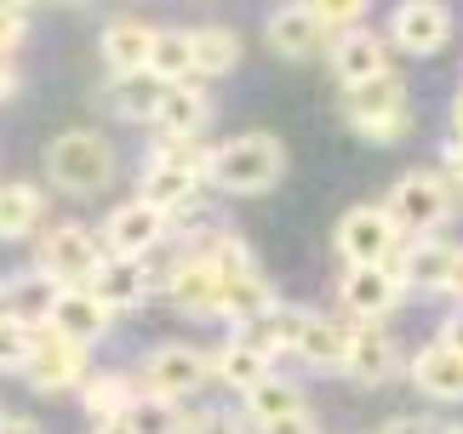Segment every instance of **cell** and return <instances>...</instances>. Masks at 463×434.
<instances>
[{
	"label": "cell",
	"instance_id": "obj_1",
	"mask_svg": "<svg viewBox=\"0 0 463 434\" xmlns=\"http://www.w3.org/2000/svg\"><path fill=\"white\" fill-rule=\"evenodd\" d=\"M280 172H287V149L269 132H241L206 155V177L223 194H263L280 184Z\"/></svg>",
	"mask_w": 463,
	"mask_h": 434
},
{
	"label": "cell",
	"instance_id": "obj_2",
	"mask_svg": "<svg viewBox=\"0 0 463 434\" xmlns=\"http://www.w3.org/2000/svg\"><path fill=\"white\" fill-rule=\"evenodd\" d=\"M344 120L354 126V137H366V143H401L412 132V98H406L401 75L344 86Z\"/></svg>",
	"mask_w": 463,
	"mask_h": 434
},
{
	"label": "cell",
	"instance_id": "obj_3",
	"mask_svg": "<svg viewBox=\"0 0 463 434\" xmlns=\"http://www.w3.org/2000/svg\"><path fill=\"white\" fill-rule=\"evenodd\" d=\"M41 160H46V177H52L63 194H98V189L115 177V149H109L98 132H86V126H75V132H58V137L46 143Z\"/></svg>",
	"mask_w": 463,
	"mask_h": 434
},
{
	"label": "cell",
	"instance_id": "obj_4",
	"mask_svg": "<svg viewBox=\"0 0 463 434\" xmlns=\"http://www.w3.org/2000/svg\"><path fill=\"white\" fill-rule=\"evenodd\" d=\"M212 377V354L194 349V343H160L144 354V372H137V389L149 401H184Z\"/></svg>",
	"mask_w": 463,
	"mask_h": 434
},
{
	"label": "cell",
	"instance_id": "obj_5",
	"mask_svg": "<svg viewBox=\"0 0 463 434\" xmlns=\"http://www.w3.org/2000/svg\"><path fill=\"white\" fill-rule=\"evenodd\" d=\"M332 246L344 263H389L401 251V223L389 217V206H349L337 217Z\"/></svg>",
	"mask_w": 463,
	"mask_h": 434
},
{
	"label": "cell",
	"instance_id": "obj_6",
	"mask_svg": "<svg viewBox=\"0 0 463 434\" xmlns=\"http://www.w3.org/2000/svg\"><path fill=\"white\" fill-rule=\"evenodd\" d=\"M80 372H86V343L63 337L58 326L34 332L29 360H24V383H29L34 394H63V389H75Z\"/></svg>",
	"mask_w": 463,
	"mask_h": 434
},
{
	"label": "cell",
	"instance_id": "obj_7",
	"mask_svg": "<svg viewBox=\"0 0 463 434\" xmlns=\"http://www.w3.org/2000/svg\"><path fill=\"white\" fill-rule=\"evenodd\" d=\"M389 217L401 223V234H430L452 217V189L440 172H406L389 189Z\"/></svg>",
	"mask_w": 463,
	"mask_h": 434
},
{
	"label": "cell",
	"instance_id": "obj_8",
	"mask_svg": "<svg viewBox=\"0 0 463 434\" xmlns=\"http://www.w3.org/2000/svg\"><path fill=\"white\" fill-rule=\"evenodd\" d=\"M41 269H52L63 286H92L98 280V269L109 263V246L92 241L80 223H58V229H46L41 234V258H34Z\"/></svg>",
	"mask_w": 463,
	"mask_h": 434
},
{
	"label": "cell",
	"instance_id": "obj_9",
	"mask_svg": "<svg viewBox=\"0 0 463 434\" xmlns=\"http://www.w3.org/2000/svg\"><path fill=\"white\" fill-rule=\"evenodd\" d=\"M166 292H172V309L189 315V320H206V315H223V269L212 251H184L166 275Z\"/></svg>",
	"mask_w": 463,
	"mask_h": 434
},
{
	"label": "cell",
	"instance_id": "obj_10",
	"mask_svg": "<svg viewBox=\"0 0 463 434\" xmlns=\"http://www.w3.org/2000/svg\"><path fill=\"white\" fill-rule=\"evenodd\" d=\"M401 292H406V280H401L389 263H349L344 280H337V303H344L354 320L389 315V309L401 303Z\"/></svg>",
	"mask_w": 463,
	"mask_h": 434
},
{
	"label": "cell",
	"instance_id": "obj_11",
	"mask_svg": "<svg viewBox=\"0 0 463 434\" xmlns=\"http://www.w3.org/2000/svg\"><path fill=\"white\" fill-rule=\"evenodd\" d=\"M447 34H452V12L440 0H401L395 17H389V41L412 58H435L447 46Z\"/></svg>",
	"mask_w": 463,
	"mask_h": 434
},
{
	"label": "cell",
	"instance_id": "obj_12",
	"mask_svg": "<svg viewBox=\"0 0 463 434\" xmlns=\"http://www.w3.org/2000/svg\"><path fill=\"white\" fill-rule=\"evenodd\" d=\"M63 292H69V286L52 275V269L34 263L29 275H17V280L0 286V303H6V315H12V320H24L29 332H46L52 315H58V303H63Z\"/></svg>",
	"mask_w": 463,
	"mask_h": 434
},
{
	"label": "cell",
	"instance_id": "obj_13",
	"mask_svg": "<svg viewBox=\"0 0 463 434\" xmlns=\"http://www.w3.org/2000/svg\"><path fill=\"white\" fill-rule=\"evenodd\" d=\"M160 241H166V212H155L149 201L115 206L109 223H103V246H109V258H149Z\"/></svg>",
	"mask_w": 463,
	"mask_h": 434
},
{
	"label": "cell",
	"instance_id": "obj_14",
	"mask_svg": "<svg viewBox=\"0 0 463 434\" xmlns=\"http://www.w3.org/2000/svg\"><path fill=\"white\" fill-rule=\"evenodd\" d=\"M401 366V354H395V337L378 332V320H361L349 332V354H344V377L349 383H361V389H378L389 383Z\"/></svg>",
	"mask_w": 463,
	"mask_h": 434
},
{
	"label": "cell",
	"instance_id": "obj_15",
	"mask_svg": "<svg viewBox=\"0 0 463 434\" xmlns=\"http://www.w3.org/2000/svg\"><path fill=\"white\" fill-rule=\"evenodd\" d=\"M326 24L315 17L309 0H287V6L269 12V46L280 52V58L304 63V58H320V46H326Z\"/></svg>",
	"mask_w": 463,
	"mask_h": 434
},
{
	"label": "cell",
	"instance_id": "obj_16",
	"mask_svg": "<svg viewBox=\"0 0 463 434\" xmlns=\"http://www.w3.org/2000/svg\"><path fill=\"white\" fill-rule=\"evenodd\" d=\"M412 389L423 401H435V406H458L463 401V354L435 337L430 349L412 354Z\"/></svg>",
	"mask_w": 463,
	"mask_h": 434
},
{
	"label": "cell",
	"instance_id": "obj_17",
	"mask_svg": "<svg viewBox=\"0 0 463 434\" xmlns=\"http://www.w3.org/2000/svg\"><path fill=\"white\" fill-rule=\"evenodd\" d=\"M332 75L344 80V86H361V80L395 75V69H389V41H383V34H372V29H349V34H337V46H332Z\"/></svg>",
	"mask_w": 463,
	"mask_h": 434
},
{
	"label": "cell",
	"instance_id": "obj_18",
	"mask_svg": "<svg viewBox=\"0 0 463 434\" xmlns=\"http://www.w3.org/2000/svg\"><path fill=\"white\" fill-rule=\"evenodd\" d=\"M452 263H458V246L430 241V234H418L412 246H401L395 258H389V269H395V275H401L406 286H423V292H447Z\"/></svg>",
	"mask_w": 463,
	"mask_h": 434
},
{
	"label": "cell",
	"instance_id": "obj_19",
	"mask_svg": "<svg viewBox=\"0 0 463 434\" xmlns=\"http://www.w3.org/2000/svg\"><path fill=\"white\" fill-rule=\"evenodd\" d=\"M166 92H172V80H160L155 69H137V75H115V80H109V92H103V103H109V115L144 126V120L160 115Z\"/></svg>",
	"mask_w": 463,
	"mask_h": 434
},
{
	"label": "cell",
	"instance_id": "obj_20",
	"mask_svg": "<svg viewBox=\"0 0 463 434\" xmlns=\"http://www.w3.org/2000/svg\"><path fill=\"white\" fill-rule=\"evenodd\" d=\"M109 320H115V309L109 303H103L92 286H69L63 292V303H58V315H52V326H58L63 337H75V343H86V349H92V343L109 332Z\"/></svg>",
	"mask_w": 463,
	"mask_h": 434
},
{
	"label": "cell",
	"instance_id": "obj_21",
	"mask_svg": "<svg viewBox=\"0 0 463 434\" xmlns=\"http://www.w3.org/2000/svg\"><path fill=\"white\" fill-rule=\"evenodd\" d=\"M149 46H155V29L137 24V17H115V24H103V34H98V52H103V63H109L115 75L149 69Z\"/></svg>",
	"mask_w": 463,
	"mask_h": 434
},
{
	"label": "cell",
	"instance_id": "obj_22",
	"mask_svg": "<svg viewBox=\"0 0 463 434\" xmlns=\"http://www.w3.org/2000/svg\"><path fill=\"white\" fill-rule=\"evenodd\" d=\"M280 309V297H275V286L258 275V269H235V275H223V320H235V326H252L263 315H275Z\"/></svg>",
	"mask_w": 463,
	"mask_h": 434
},
{
	"label": "cell",
	"instance_id": "obj_23",
	"mask_svg": "<svg viewBox=\"0 0 463 434\" xmlns=\"http://www.w3.org/2000/svg\"><path fill=\"white\" fill-rule=\"evenodd\" d=\"M206 172H189V166H166V160H149L144 166V189H137V201H149L155 212H184L194 201V189H201Z\"/></svg>",
	"mask_w": 463,
	"mask_h": 434
},
{
	"label": "cell",
	"instance_id": "obj_24",
	"mask_svg": "<svg viewBox=\"0 0 463 434\" xmlns=\"http://www.w3.org/2000/svg\"><path fill=\"white\" fill-rule=\"evenodd\" d=\"M269 349H258V343H246V337H235V343H223V349H212V372L223 377L235 394H246V389H258L263 377H269Z\"/></svg>",
	"mask_w": 463,
	"mask_h": 434
},
{
	"label": "cell",
	"instance_id": "obj_25",
	"mask_svg": "<svg viewBox=\"0 0 463 434\" xmlns=\"http://www.w3.org/2000/svg\"><path fill=\"white\" fill-rule=\"evenodd\" d=\"M92 292L109 303V309H137V303L149 297V269L137 263V258H109L98 269V280H92Z\"/></svg>",
	"mask_w": 463,
	"mask_h": 434
},
{
	"label": "cell",
	"instance_id": "obj_26",
	"mask_svg": "<svg viewBox=\"0 0 463 434\" xmlns=\"http://www.w3.org/2000/svg\"><path fill=\"white\" fill-rule=\"evenodd\" d=\"M144 401V389H132L120 372H98L80 383V406L92 423H109V418H132V406Z\"/></svg>",
	"mask_w": 463,
	"mask_h": 434
},
{
	"label": "cell",
	"instance_id": "obj_27",
	"mask_svg": "<svg viewBox=\"0 0 463 434\" xmlns=\"http://www.w3.org/2000/svg\"><path fill=\"white\" fill-rule=\"evenodd\" d=\"M241 411H246V418H252L258 429H263V423H280V418H292V411H304V389L269 372L258 389H246V394H241Z\"/></svg>",
	"mask_w": 463,
	"mask_h": 434
},
{
	"label": "cell",
	"instance_id": "obj_28",
	"mask_svg": "<svg viewBox=\"0 0 463 434\" xmlns=\"http://www.w3.org/2000/svg\"><path fill=\"white\" fill-rule=\"evenodd\" d=\"M41 212H46V201H41L34 184H6L0 189V241H24V234H34L41 229Z\"/></svg>",
	"mask_w": 463,
	"mask_h": 434
},
{
	"label": "cell",
	"instance_id": "obj_29",
	"mask_svg": "<svg viewBox=\"0 0 463 434\" xmlns=\"http://www.w3.org/2000/svg\"><path fill=\"white\" fill-rule=\"evenodd\" d=\"M206 98L194 92L189 80H177L172 92H166V103H160V115H155V126L160 132H172V137H201V126H206Z\"/></svg>",
	"mask_w": 463,
	"mask_h": 434
},
{
	"label": "cell",
	"instance_id": "obj_30",
	"mask_svg": "<svg viewBox=\"0 0 463 434\" xmlns=\"http://www.w3.org/2000/svg\"><path fill=\"white\" fill-rule=\"evenodd\" d=\"M235 63H241V34H235V29H223V24L194 29V75L218 80V75H229Z\"/></svg>",
	"mask_w": 463,
	"mask_h": 434
},
{
	"label": "cell",
	"instance_id": "obj_31",
	"mask_svg": "<svg viewBox=\"0 0 463 434\" xmlns=\"http://www.w3.org/2000/svg\"><path fill=\"white\" fill-rule=\"evenodd\" d=\"M149 69L160 80H189L194 75V29H155V46H149Z\"/></svg>",
	"mask_w": 463,
	"mask_h": 434
},
{
	"label": "cell",
	"instance_id": "obj_32",
	"mask_svg": "<svg viewBox=\"0 0 463 434\" xmlns=\"http://www.w3.org/2000/svg\"><path fill=\"white\" fill-rule=\"evenodd\" d=\"M132 423L144 434H189V423L177 418V401H149V394L132 406Z\"/></svg>",
	"mask_w": 463,
	"mask_h": 434
},
{
	"label": "cell",
	"instance_id": "obj_33",
	"mask_svg": "<svg viewBox=\"0 0 463 434\" xmlns=\"http://www.w3.org/2000/svg\"><path fill=\"white\" fill-rule=\"evenodd\" d=\"M29 343H34L29 326H24V320H12L6 309H0V372H24Z\"/></svg>",
	"mask_w": 463,
	"mask_h": 434
},
{
	"label": "cell",
	"instance_id": "obj_34",
	"mask_svg": "<svg viewBox=\"0 0 463 434\" xmlns=\"http://www.w3.org/2000/svg\"><path fill=\"white\" fill-rule=\"evenodd\" d=\"M206 155H212V149H201V137H172V132H160V143H155V155H149V160H166V166L206 172Z\"/></svg>",
	"mask_w": 463,
	"mask_h": 434
},
{
	"label": "cell",
	"instance_id": "obj_35",
	"mask_svg": "<svg viewBox=\"0 0 463 434\" xmlns=\"http://www.w3.org/2000/svg\"><path fill=\"white\" fill-rule=\"evenodd\" d=\"M309 6H315V17H320L326 29H354V24L366 17L372 0H309Z\"/></svg>",
	"mask_w": 463,
	"mask_h": 434
},
{
	"label": "cell",
	"instance_id": "obj_36",
	"mask_svg": "<svg viewBox=\"0 0 463 434\" xmlns=\"http://www.w3.org/2000/svg\"><path fill=\"white\" fill-rule=\"evenodd\" d=\"M189 434H246V423L235 418V411H223V406H206V411H194Z\"/></svg>",
	"mask_w": 463,
	"mask_h": 434
},
{
	"label": "cell",
	"instance_id": "obj_37",
	"mask_svg": "<svg viewBox=\"0 0 463 434\" xmlns=\"http://www.w3.org/2000/svg\"><path fill=\"white\" fill-rule=\"evenodd\" d=\"M17 41H24V12H17V6H0V58H12Z\"/></svg>",
	"mask_w": 463,
	"mask_h": 434
},
{
	"label": "cell",
	"instance_id": "obj_38",
	"mask_svg": "<svg viewBox=\"0 0 463 434\" xmlns=\"http://www.w3.org/2000/svg\"><path fill=\"white\" fill-rule=\"evenodd\" d=\"M263 434H320L309 411H292V418H280V423H263Z\"/></svg>",
	"mask_w": 463,
	"mask_h": 434
},
{
	"label": "cell",
	"instance_id": "obj_39",
	"mask_svg": "<svg viewBox=\"0 0 463 434\" xmlns=\"http://www.w3.org/2000/svg\"><path fill=\"white\" fill-rule=\"evenodd\" d=\"M440 343H447V349H458V354H463V309L440 320Z\"/></svg>",
	"mask_w": 463,
	"mask_h": 434
},
{
	"label": "cell",
	"instance_id": "obj_40",
	"mask_svg": "<svg viewBox=\"0 0 463 434\" xmlns=\"http://www.w3.org/2000/svg\"><path fill=\"white\" fill-rule=\"evenodd\" d=\"M383 434H435V423H423V418H395V423H383Z\"/></svg>",
	"mask_w": 463,
	"mask_h": 434
},
{
	"label": "cell",
	"instance_id": "obj_41",
	"mask_svg": "<svg viewBox=\"0 0 463 434\" xmlns=\"http://www.w3.org/2000/svg\"><path fill=\"white\" fill-rule=\"evenodd\" d=\"M447 172H452V184H463V137L447 143Z\"/></svg>",
	"mask_w": 463,
	"mask_h": 434
},
{
	"label": "cell",
	"instance_id": "obj_42",
	"mask_svg": "<svg viewBox=\"0 0 463 434\" xmlns=\"http://www.w3.org/2000/svg\"><path fill=\"white\" fill-rule=\"evenodd\" d=\"M0 434H46V429L34 423V418H6V423H0Z\"/></svg>",
	"mask_w": 463,
	"mask_h": 434
},
{
	"label": "cell",
	"instance_id": "obj_43",
	"mask_svg": "<svg viewBox=\"0 0 463 434\" xmlns=\"http://www.w3.org/2000/svg\"><path fill=\"white\" fill-rule=\"evenodd\" d=\"M92 434H144V429H137L132 418H109V423H98Z\"/></svg>",
	"mask_w": 463,
	"mask_h": 434
},
{
	"label": "cell",
	"instance_id": "obj_44",
	"mask_svg": "<svg viewBox=\"0 0 463 434\" xmlns=\"http://www.w3.org/2000/svg\"><path fill=\"white\" fill-rule=\"evenodd\" d=\"M12 86H17V69L12 58H0V98H12Z\"/></svg>",
	"mask_w": 463,
	"mask_h": 434
},
{
	"label": "cell",
	"instance_id": "obj_45",
	"mask_svg": "<svg viewBox=\"0 0 463 434\" xmlns=\"http://www.w3.org/2000/svg\"><path fill=\"white\" fill-rule=\"evenodd\" d=\"M447 292L463 297V251H458V263H452V280H447Z\"/></svg>",
	"mask_w": 463,
	"mask_h": 434
},
{
	"label": "cell",
	"instance_id": "obj_46",
	"mask_svg": "<svg viewBox=\"0 0 463 434\" xmlns=\"http://www.w3.org/2000/svg\"><path fill=\"white\" fill-rule=\"evenodd\" d=\"M452 126H458V137H463V92L452 98Z\"/></svg>",
	"mask_w": 463,
	"mask_h": 434
},
{
	"label": "cell",
	"instance_id": "obj_47",
	"mask_svg": "<svg viewBox=\"0 0 463 434\" xmlns=\"http://www.w3.org/2000/svg\"><path fill=\"white\" fill-rule=\"evenodd\" d=\"M0 6H17V12H24V0H0Z\"/></svg>",
	"mask_w": 463,
	"mask_h": 434
},
{
	"label": "cell",
	"instance_id": "obj_48",
	"mask_svg": "<svg viewBox=\"0 0 463 434\" xmlns=\"http://www.w3.org/2000/svg\"><path fill=\"white\" fill-rule=\"evenodd\" d=\"M435 434H463V429H435Z\"/></svg>",
	"mask_w": 463,
	"mask_h": 434
},
{
	"label": "cell",
	"instance_id": "obj_49",
	"mask_svg": "<svg viewBox=\"0 0 463 434\" xmlns=\"http://www.w3.org/2000/svg\"><path fill=\"white\" fill-rule=\"evenodd\" d=\"M0 423H6V411H0Z\"/></svg>",
	"mask_w": 463,
	"mask_h": 434
},
{
	"label": "cell",
	"instance_id": "obj_50",
	"mask_svg": "<svg viewBox=\"0 0 463 434\" xmlns=\"http://www.w3.org/2000/svg\"><path fill=\"white\" fill-rule=\"evenodd\" d=\"M69 6H75V0H69Z\"/></svg>",
	"mask_w": 463,
	"mask_h": 434
}]
</instances>
